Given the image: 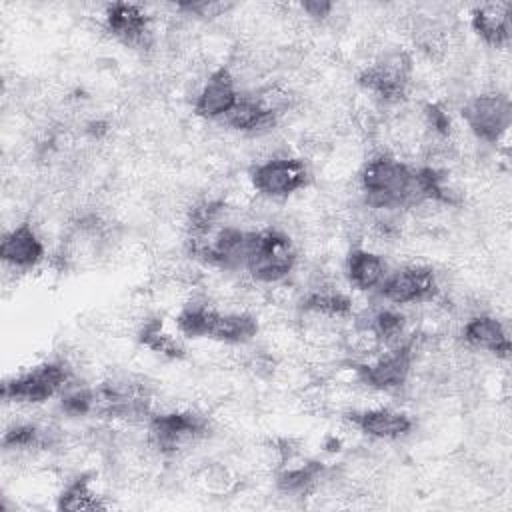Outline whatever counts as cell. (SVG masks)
Masks as SVG:
<instances>
[{
    "label": "cell",
    "mask_w": 512,
    "mask_h": 512,
    "mask_svg": "<svg viewBox=\"0 0 512 512\" xmlns=\"http://www.w3.org/2000/svg\"><path fill=\"white\" fill-rule=\"evenodd\" d=\"M360 182L366 202L374 208H404L422 202L416 168L388 154L368 160Z\"/></svg>",
    "instance_id": "1"
},
{
    "label": "cell",
    "mask_w": 512,
    "mask_h": 512,
    "mask_svg": "<svg viewBox=\"0 0 512 512\" xmlns=\"http://www.w3.org/2000/svg\"><path fill=\"white\" fill-rule=\"evenodd\" d=\"M296 264V250L290 236L280 230L266 228L256 232V240L246 262V270L258 282H278L286 278Z\"/></svg>",
    "instance_id": "2"
},
{
    "label": "cell",
    "mask_w": 512,
    "mask_h": 512,
    "mask_svg": "<svg viewBox=\"0 0 512 512\" xmlns=\"http://www.w3.org/2000/svg\"><path fill=\"white\" fill-rule=\"evenodd\" d=\"M70 380V368L64 362H44L26 370L2 386V398L8 402L40 404L62 390Z\"/></svg>",
    "instance_id": "3"
},
{
    "label": "cell",
    "mask_w": 512,
    "mask_h": 512,
    "mask_svg": "<svg viewBox=\"0 0 512 512\" xmlns=\"http://www.w3.org/2000/svg\"><path fill=\"white\" fill-rule=\"evenodd\" d=\"M256 240V232H246L240 228H220L210 242L206 240H190L192 256L200 258L210 266H218L224 270L246 268L252 246Z\"/></svg>",
    "instance_id": "4"
},
{
    "label": "cell",
    "mask_w": 512,
    "mask_h": 512,
    "mask_svg": "<svg viewBox=\"0 0 512 512\" xmlns=\"http://www.w3.org/2000/svg\"><path fill=\"white\" fill-rule=\"evenodd\" d=\"M462 118L476 138L496 144L512 122L510 98L498 92L480 94L462 108Z\"/></svg>",
    "instance_id": "5"
},
{
    "label": "cell",
    "mask_w": 512,
    "mask_h": 512,
    "mask_svg": "<svg viewBox=\"0 0 512 512\" xmlns=\"http://www.w3.org/2000/svg\"><path fill=\"white\" fill-rule=\"evenodd\" d=\"M208 430V420L198 412H168L156 414L148 424L150 444L162 454H174L184 444L204 436Z\"/></svg>",
    "instance_id": "6"
},
{
    "label": "cell",
    "mask_w": 512,
    "mask_h": 512,
    "mask_svg": "<svg viewBox=\"0 0 512 512\" xmlns=\"http://www.w3.org/2000/svg\"><path fill=\"white\" fill-rule=\"evenodd\" d=\"M310 172L300 158H272L250 170V182L266 198H286L308 184Z\"/></svg>",
    "instance_id": "7"
},
{
    "label": "cell",
    "mask_w": 512,
    "mask_h": 512,
    "mask_svg": "<svg viewBox=\"0 0 512 512\" xmlns=\"http://www.w3.org/2000/svg\"><path fill=\"white\" fill-rule=\"evenodd\" d=\"M412 72L410 56L404 52H394L374 62L360 72L358 82L368 92L376 94L384 102H398L406 96L408 80Z\"/></svg>",
    "instance_id": "8"
},
{
    "label": "cell",
    "mask_w": 512,
    "mask_h": 512,
    "mask_svg": "<svg viewBox=\"0 0 512 512\" xmlns=\"http://www.w3.org/2000/svg\"><path fill=\"white\" fill-rule=\"evenodd\" d=\"M438 292L434 270L428 266H408L386 276L380 294L394 304H412L432 300Z\"/></svg>",
    "instance_id": "9"
},
{
    "label": "cell",
    "mask_w": 512,
    "mask_h": 512,
    "mask_svg": "<svg viewBox=\"0 0 512 512\" xmlns=\"http://www.w3.org/2000/svg\"><path fill=\"white\" fill-rule=\"evenodd\" d=\"M106 30L128 48H148L152 42L150 16L142 6L130 2H114L104 14Z\"/></svg>",
    "instance_id": "10"
},
{
    "label": "cell",
    "mask_w": 512,
    "mask_h": 512,
    "mask_svg": "<svg viewBox=\"0 0 512 512\" xmlns=\"http://www.w3.org/2000/svg\"><path fill=\"white\" fill-rule=\"evenodd\" d=\"M412 366V344H398L372 364L356 366L358 378L374 390H396L408 380Z\"/></svg>",
    "instance_id": "11"
},
{
    "label": "cell",
    "mask_w": 512,
    "mask_h": 512,
    "mask_svg": "<svg viewBox=\"0 0 512 512\" xmlns=\"http://www.w3.org/2000/svg\"><path fill=\"white\" fill-rule=\"evenodd\" d=\"M238 102V92L234 86V78L228 68H218L210 74L208 82L200 90L194 102V112L200 118L214 120L224 118L234 104Z\"/></svg>",
    "instance_id": "12"
},
{
    "label": "cell",
    "mask_w": 512,
    "mask_h": 512,
    "mask_svg": "<svg viewBox=\"0 0 512 512\" xmlns=\"http://www.w3.org/2000/svg\"><path fill=\"white\" fill-rule=\"evenodd\" d=\"M0 258L14 268H34L44 258V244L28 224L6 232L0 242Z\"/></svg>",
    "instance_id": "13"
},
{
    "label": "cell",
    "mask_w": 512,
    "mask_h": 512,
    "mask_svg": "<svg viewBox=\"0 0 512 512\" xmlns=\"http://www.w3.org/2000/svg\"><path fill=\"white\" fill-rule=\"evenodd\" d=\"M354 426L360 428L366 436L372 438H400L406 436L412 430V420L408 414L390 410V408H372V410H362V412H352L348 414Z\"/></svg>",
    "instance_id": "14"
},
{
    "label": "cell",
    "mask_w": 512,
    "mask_h": 512,
    "mask_svg": "<svg viewBox=\"0 0 512 512\" xmlns=\"http://www.w3.org/2000/svg\"><path fill=\"white\" fill-rule=\"evenodd\" d=\"M258 332V320L246 312L222 314L212 310L208 320L206 338L226 342V344H244L250 342Z\"/></svg>",
    "instance_id": "15"
},
{
    "label": "cell",
    "mask_w": 512,
    "mask_h": 512,
    "mask_svg": "<svg viewBox=\"0 0 512 512\" xmlns=\"http://www.w3.org/2000/svg\"><path fill=\"white\" fill-rule=\"evenodd\" d=\"M462 334L464 340L474 348L488 350L498 358L510 356V338L500 320L492 316H476L468 320Z\"/></svg>",
    "instance_id": "16"
},
{
    "label": "cell",
    "mask_w": 512,
    "mask_h": 512,
    "mask_svg": "<svg viewBox=\"0 0 512 512\" xmlns=\"http://www.w3.org/2000/svg\"><path fill=\"white\" fill-rule=\"evenodd\" d=\"M226 124L240 132H264L276 124V110L254 98H238L234 108L224 116Z\"/></svg>",
    "instance_id": "17"
},
{
    "label": "cell",
    "mask_w": 512,
    "mask_h": 512,
    "mask_svg": "<svg viewBox=\"0 0 512 512\" xmlns=\"http://www.w3.org/2000/svg\"><path fill=\"white\" fill-rule=\"evenodd\" d=\"M346 274L354 288L358 290H372L384 282L386 274V262L368 250L354 248L348 254L346 260Z\"/></svg>",
    "instance_id": "18"
},
{
    "label": "cell",
    "mask_w": 512,
    "mask_h": 512,
    "mask_svg": "<svg viewBox=\"0 0 512 512\" xmlns=\"http://www.w3.org/2000/svg\"><path fill=\"white\" fill-rule=\"evenodd\" d=\"M510 6H482L472 12L474 32L490 46H504L510 38Z\"/></svg>",
    "instance_id": "19"
},
{
    "label": "cell",
    "mask_w": 512,
    "mask_h": 512,
    "mask_svg": "<svg viewBox=\"0 0 512 512\" xmlns=\"http://www.w3.org/2000/svg\"><path fill=\"white\" fill-rule=\"evenodd\" d=\"M324 466L320 462H308L298 468H288L282 470L276 476V486L290 496H304L320 478Z\"/></svg>",
    "instance_id": "20"
},
{
    "label": "cell",
    "mask_w": 512,
    "mask_h": 512,
    "mask_svg": "<svg viewBox=\"0 0 512 512\" xmlns=\"http://www.w3.org/2000/svg\"><path fill=\"white\" fill-rule=\"evenodd\" d=\"M58 508L60 510H72V512H78V510H98V508H104V504L100 502L98 494L92 492L90 488V480L86 474L74 478L60 494L58 498Z\"/></svg>",
    "instance_id": "21"
},
{
    "label": "cell",
    "mask_w": 512,
    "mask_h": 512,
    "mask_svg": "<svg viewBox=\"0 0 512 512\" xmlns=\"http://www.w3.org/2000/svg\"><path fill=\"white\" fill-rule=\"evenodd\" d=\"M140 344L150 348L156 354H162L166 358H182L184 356V346L170 336L160 320H148L140 332H138Z\"/></svg>",
    "instance_id": "22"
},
{
    "label": "cell",
    "mask_w": 512,
    "mask_h": 512,
    "mask_svg": "<svg viewBox=\"0 0 512 512\" xmlns=\"http://www.w3.org/2000/svg\"><path fill=\"white\" fill-rule=\"evenodd\" d=\"M222 212H224V204L220 200H206V202L194 206L188 214L190 240L206 238V234H210L214 224L220 220Z\"/></svg>",
    "instance_id": "23"
},
{
    "label": "cell",
    "mask_w": 512,
    "mask_h": 512,
    "mask_svg": "<svg viewBox=\"0 0 512 512\" xmlns=\"http://www.w3.org/2000/svg\"><path fill=\"white\" fill-rule=\"evenodd\" d=\"M302 308L326 316H348L352 312V300L340 292H312L302 300Z\"/></svg>",
    "instance_id": "24"
},
{
    "label": "cell",
    "mask_w": 512,
    "mask_h": 512,
    "mask_svg": "<svg viewBox=\"0 0 512 512\" xmlns=\"http://www.w3.org/2000/svg\"><path fill=\"white\" fill-rule=\"evenodd\" d=\"M212 308L206 306H186L176 316V326L186 338H206L208 320H210Z\"/></svg>",
    "instance_id": "25"
},
{
    "label": "cell",
    "mask_w": 512,
    "mask_h": 512,
    "mask_svg": "<svg viewBox=\"0 0 512 512\" xmlns=\"http://www.w3.org/2000/svg\"><path fill=\"white\" fill-rule=\"evenodd\" d=\"M372 330L382 342H398L404 332V316L394 310H380L372 318Z\"/></svg>",
    "instance_id": "26"
},
{
    "label": "cell",
    "mask_w": 512,
    "mask_h": 512,
    "mask_svg": "<svg viewBox=\"0 0 512 512\" xmlns=\"http://www.w3.org/2000/svg\"><path fill=\"white\" fill-rule=\"evenodd\" d=\"M94 406H96V392L88 388L72 390L62 398V410L70 416H86L94 412Z\"/></svg>",
    "instance_id": "27"
},
{
    "label": "cell",
    "mask_w": 512,
    "mask_h": 512,
    "mask_svg": "<svg viewBox=\"0 0 512 512\" xmlns=\"http://www.w3.org/2000/svg\"><path fill=\"white\" fill-rule=\"evenodd\" d=\"M40 442V430L34 424H16L6 430L2 444L6 448H30Z\"/></svg>",
    "instance_id": "28"
},
{
    "label": "cell",
    "mask_w": 512,
    "mask_h": 512,
    "mask_svg": "<svg viewBox=\"0 0 512 512\" xmlns=\"http://www.w3.org/2000/svg\"><path fill=\"white\" fill-rule=\"evenodd\" d=\"M424 116L428 120V126L436 134H440V136H448L450 134V116H448V112L440 104L428 102L424 106Z\"/></svg>",
    "instance_id": "29"
},
{
    "label": "cell",
    "mask_w": 512,
    "mask_h": 512,
    "mask_svg": "<svg viewBox=\"0 0 512 512\" xmlns=\"http://www.w3.org/2000/svg\"><path fill=\"white\" fill-rule=\"evenodd\" d=\"M178 10H184L188 14H196V16H218L222 10H226V4H218V2H180L176 4Z\"/></svg>",
    "instance_id": "30"
},
{
    "label": "cell",
    "mask_w": 512,
    "mask_h": 512,
    "mask_svg": "<svg viewBox=\"0 0 512 512\" xmlns=\"http://www.w3.org/2000/svg\"><path fill=\"white\" fill-rule=\"evenodd\" d=\"M334 4L332 2H320V0H310V2H302V10L316 18V20H324L330 12H332Z\"/></svg>",
    "instance_id": "31"
},
{
    "label": "cell",
    "mask_w": 512,
    "mask_h": 512,
    "mask_svg": "<svg viewBox=\"0 0 512 512\" xmlns=\"http://www.w3.org/2000/svg\"><path fill=\"white\" fill-rule=\"evenodd\" d=\"M88 132H90V134L106 132V124H104V122H92V124H88Z\"/></svg>",
    "instance_id": "32"
}]
</instances>
